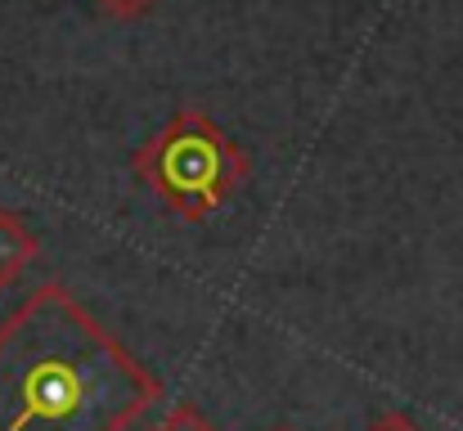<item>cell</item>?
<instances>
[{
	"label": "cell",
	"mask_w": 463,
	"mask_h": 431,
	"mask_svg": "<svg viewBox=\"0 0 463 431\" xmlns=\"http://www.w3.org/2000/svg\"><path fill=\"white\" fill-rule=\"evenodd\" d=\"M154 400V378L59 284L0 328V431H127Z\"/></svg>",
	"instance_id": "1"
},
{
	"label": "cell",
	"mask_w": 463,
	"mask_h": 431,
	"mask_svg": "<svg viewBox=\"0 0 463 431\" xmlns=\"http://www.w3.org/2000/svg\"><path fill=\"white\" fill-rule=\"evenodd\" d=\"M136 171L184 220H203L248 180V157L203 113H180L157 140L136 153Z\"/></svg>",
	"instance_id": "2"
},
{
	"label": "cell",
	"mask_w": 463,
	"mask_h": 431,
	"mask_svg": "<svg viewBox=\"0 0 463 431\" xmlns=\"http://www.w3.org/2000/svg\"><path fill=\"white\" fill-rule=\"evenodd\" d=\"M32 257H36V234L14 211H0V287L18 284V275L32 266Z\"/></svg>",
	"instance_id": "3"
},
{
	"label": "cell",
	"mask_w": 463,
	"mask_h": 431,
	"mask_svg": "<svg viewBox=\"0 0 463 431\" xmlns=\"http://www.w3.org/2000/svg\"><path fill=\"white\" fill-rule=\"evenodd\" d=\"M157 431H216V423H212V418H203L194 405H175V409L157 423Z\"/></svg>",
	"instance_id": "4"
},
{
	"label": "cell",
	"mask_w": 463,
	"mask_h": 431,
	"mask_svg": "<svg viewBox=\"0 0 463 431\" xmlns=\"http://www.w3.org/2000/svg\"><path fill=\"white\" fill-rule=\"evenodd\" d=\"M369 431H423V427H414L405 414H387V418H378Z\"/></svg>",
	"instance_id": "5"
},
{
	"label": "cell",
	"mask_w": 463,
	"mask_h": 431,
	"mask_svg": "<svg viewBox=\"0 0 463 431\" xmlns=\"http://www.w3.org/2000/svg\"><path fill=\"white\" fill-rule=\"evenodd\" d=\"M122 9H140V5H149V0H118Z\"/></svg>",
	"instance_id": "6"
},
{
	"label": "cell",
	"mask_w": 463,
	"mask_h": 431,
	"mask_svg": "<svg viewBox=\"0 0 463 431\" xmlns=\"http://www.w3.org/2000/svg\"><path fill=\"white\" fill-rule=\"evenodd\" d=\"M270 431H298V427H270Z\"/></svg>",
	"instance_id": "7"
}]
</instances>
